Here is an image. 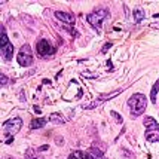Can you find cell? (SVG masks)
Here are the masks:
<instances>
[{
	"label": "cell",
	"mask_w": 159,
	"mask_h": 159,
	"mask_svg": "<svg viewBox=\"0 0 159 159\" xmlns=\"http://www.w3.org/2000/svg\"><path fill=\"white\" fill-rule=\"evenodd\" d=\"M0 54L6 61L12 60V55H14V46H12L11 42L7 40L6 30L3 27H2V36H0Z\"/></svg>",
	"instance_id": "277c9868"
},
{
	"label": "cell",
	"mask_w": 159,
	"mask_h": 159,
	"mask_svg": "<svg viewBox=\"0 0 159 159\" xmlns=\"http://www.w3.org/2000/svg\"><path fill=\"white\" fill-rule=\"evenodd\" d=\"M55 18H58L60 21H64L66 24H73L75 22V15L73 14H67V12H61V11H57L54 12Z\"/></svg>",
	"instance_id": "9c48e42d"
},
{
	"label": "cell",
	"mask_w": 159,
	"mask_h": 159,
	"mask_svg": "<svg viewBox=\"0 0 159 159\" xmlns=\"http://www.w3.org/2000/svg\"><path fill=\"white\" fill-rule=\"evenodd\" d=\"M0 77H2V85H6V83H7V77L5 76L3 73H2V76H0Z\"/></svg>",
	"instance_id": "ac0fdd59"
},
{
	"label": "cell",
	"mask_w": 159,
	"mask_h": 159,
	"mask_svg": "<svg viewBox=\"0 0 159 159\" xmlns=\"http://www.w3.org/2000/svg\"><path fill=\"white\" fill-rule=\"evenodd\" d=\"M146 140L150 143L159 141V124L153 118H144Z\"/></svg>",
	"instance_id": "3957f363"
},
{
	"label": "cell",
	"mask_w": 159,
	"mask_h": 159,
	"mask_svg": "<svg viewBox=\"0 0 159 159\" xmlns=\"http://www.w3.org/2000/svg\"><path fill=\"white\" fill-rule=\"evenodd\" d=\"M134 16H135V21L140 22V21L144 18V12H143L141 9H135V11H134Z\"/></svg>",
	"instance_id": "2e32d148"
},
{
	"label": "cell",
	"mask_w": 159,
	"mask_h": 159,
	"mask_svg": "<svg viewBox=\"0 0 159 159\" xmlns=\"http://www.w3.org/2000/svg\"><path fill=\"white\" fill-rule=\"evenodd\" d=\"M107 15H109V12H107L106 9H98V11H95V12H92V14L88 15V16H86V20H88V22H89L91 25H92V27L100 33L101 24H103V21L106 20V16H107Z\"/></svg>",
	"instance_id": "5b68a950"
},
{
	"label": "cell",
	"mask_w": 159,
	"mask_h": 159,
	"mask_svg": "<svg viewBox=\"0 0 159 159\" xmlns=\"http://www.w3.org/2000/svg\"><path fill=\"white\" fill-rule=\"evenodd\" d=\"M111 116H115V118L118 119L119 122H122V116H120V115H118L116 111H111Z\"/></svg>",
	"instance_id": "e0dca14e"
},
{
	"label": "cell",
	"mask_w": 159,
	"mask_h": 159,
	"mask_svg": "<svg viewBox=\"0 0 159 159\" xmlns=\"http://www.w3.org/2000/svg\"><path fill=\"white\" fill-rule=\"evenodd\" d=\"M36 49H37V54H39V55H42V57L52 55V54L55 52V49L52 48V45H51L48 40H45V39H42V40L37 42Z\"/></svg>",
	"instance_id": "52a82bcc"
},
{
	"label": "cell",
	"mask_w": 159,
	"mask_h": 159,
	"mask_svg": "<svg viewBox=\"0 0 159 159\" xmlns=\"http://www.w3.org/2000/svg\"><path fill=\"white\" fill-rule=\"evenodd\" d=\"M18 62L24 67H28V66L33 64V55H31V49L28 45H24L21 48L20 54H18Z\"/></svg>",
	"instance_id": "8992f818"
},
{
	"label": "cell",
	"mask_w": 159,
	"mask_h": 159,
	"mask_svg": "<svg viewBox=\"0 0 159 159\" xmlns=\"http://www.w3.org/2000/svg\"><path fill=\"white\" fill-rule=\"evenodd\" d=\"M158 91H159V79L156 80V83L153 85L152 92H150V100H152V103H156V95H158Z\"/></svg>",
	"instance_id": "7c38bea8"
},
{
	"label": "cell",
	"mask_w": 159,
	"mask_h": 159,
	"mask_svg": "<svg viewBox=\"0 0 159 159\" xmlns=\"http://www.w3.org/2000/svg\"><path fill=\"white\" fill-rule=\"evenodd\" d=\"M110 46H111V43H106V45H104V49H103V51H101V52H103V54H104V52H106L107 49L110 48Z\"/></svg>",
	"instance_id": "d6986e66"
},
{
	"label": "cell",
	"mask_w": 159,
	"mask_h": 159,
	"mask_svg": "<svg viewBox=\"0 0 159 159\" xmlns=\"http://www.w3.org/2000/svg\"><path fill=\"white\" fill-rule=\"evenodd\" d=\"M128 106H129V111H131L132 116H140V115L146 110L147 98H146L143 94H134V95L128 100Z\"/></svg>",
	"instance_id": "6da1fadb"
},
{
	"label": "cell",
	"mask_w": 159,
	"mask_h": 159,
	"mask_svg": "<svg viewBox=\"0 0 159 159\" xmlns=\"http://www.w3.org/2000/svg\"><path fill=\"white\" fill-rule=\"evenodd\" d=\"M89 158L91 159H106V156H104L98 149H91L89 150Z\"/></svg>",
	"instance_id": "8fae6325"
},
{
	"label": "cell",
	"mask_w": 159,
	"mask_h": 159,
	"mask_svg": "<svg viewBox=\"0 0 159 159\" xmlns=\"http://www.w3.org/2000/svg\"><path fill=\"white\" fill-rule=\"evenodd\" d=\"M119 92H122V91H116V92H113V94H110V95H104V97L98 98V100H95V101H92V103L86 104L85 106V109H95L97 106H100V104H103L104 101H107V100H110V98H113L115 95H118Z\"/></svg>",
	"instance_id": "ba28073f"
},
{
	"label": "cell",
	"mask_w": 159,
	"mask_h": 159,
	"mask_svg": "<svg viewBox=\"0 0 159 159\" xmlns=\"http://www.w3.org/2000/svg\"><path fill=\"white\" fill-rule=\"evenodd\" d=\"M49 120H52V122H60V124H64V119H62L61 115H58V113H52L51 116H49Z\"/></svg>",
	"instance_id": "9a60e30c"
},
{
	"label": "cell",
	"mask_w": 159,
	"mask_h": 159,
	"mask_svg": "<svg viewBox=\"0 0 159 159\" xmlns=\"http://www.w3.org/2000/svg\"><path fill=\"white\" fill-rule=\"evenodd\" d=\"M21 126H22V120L21 118H12L6 120L5 124H3V134L7 137L6 143H12V140H14V135L16 132L21 129Z\"/></svg>",
	"instance_id": "7a4b0ae2"
},
{
	"label": "cell",
	"mask_w": 159,
	"mask_h": 159,
	"mask_svg": "<svg viewBox=\"0 0 159 159\" xmlns=\"http://www.w3.org/2000/svg\"><path fill=\"white\" fill-rule=\"evenodd\" d=\"M48 122V119H43V118H39V119H33L31 120V129H37V128H42V126H45Z\"/></svg>",
	"instance_id": "30bf717a"
},
{
	"label": "cell",
	"mask_w": 159,
	"mask_h": 159,
	"mask_svg": "<svg viewBox=\"0 0 159 159\" xmlns=\"http://www.w3.org/2000/svg\"><path fill=\"white\" fill-rule=\"evenodd\" d=\"M69 159H91V158H89V155H85L82 152H75L70 155Z\"/></svg>",
	"instance_id": "5bb4252c"
},
{
	"label": "cell",
	"mask_w": 159,
	"mask_h": 159,
	"mask_svg": "<svg viewBox=\"0 0 159 159\" xmlns=\"http://www.w3.org/2000/svg\"><path fill=\"white\" fill-rule=\"evenodd\" d=\"M158 16H159V14H156V15H155V18H158Z\"/></svg>",
	"instance_id": "ffe728a7"
},
{
	"label": "cell",
	"mask_w": 159,
	"mask_h": 159,
	"mask_svg": "<svg viewBox=\"0 0 159 159\" xmlns=\"http://www.w3.org/2000/svg\"><path fill=\"white\" fill-rule=\"evenodd\" d=\"M25 158L27 159H43L40 155H37V152H36L34 149H28L27 153H25Z\"/></svg>",
	"instance_id": "4fadbf2b"
}]
</instances>
